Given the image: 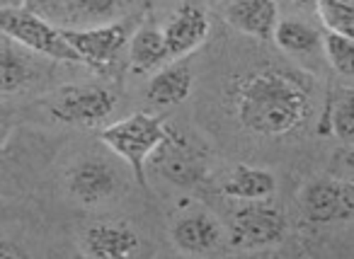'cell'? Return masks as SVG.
<instances>
[{
    "label": "cell",
    "instance_id": "obj_1",
    "mask_svg": "<svg viewBox=\"0 0 354 259\" xmlns=\"http://www.w3.org/2000/svg\"><path fill=\"white\" fill-rule=\"evenodd\" d=\"M231 104L245 131L265 138L291 136L313 112V78L304 70L257 68L231 83Z\"/></svg>",
    "mask_w": 354,
    "mask_h": 259
},
{
    "label": "cell",
    "instance_id": "obj_2",
    "mask_svg": "<svg viewBox=\"0 0 354 259\" xmlns=\"http://www.w3.org/2000/svg\"><path fill=\"white\" fill-rule=\"evenodd\" d=\"M165 133L167 124L160 117L148 112H136L104 126L100 131V138L114 155L127 162L133 180L141 186H146V165L151 162L153 153L158 151Z\"/></svg>",
    "mask_w": 354,
    "mask_h": 259
},
{
    "label": "cell",
    "instance_id": "obj_3",
    "mask_svg": "<svg viewBox=\"0 0 354 259\" xmlns=\"http://www.w3.org/2000/svg\"><path fill=\"white\" fill-rule=\"evenodd\" d=\"M0 32L15 39L32 54L46 56V59L61 61V64H83L73 46L66 41L64 32L25 6L0 8Z\"/></svg>",
    "mask_w": 354,
    "mask_h": 259
},
{
    "label": "cell",
    "instance_id": "obj_4",
    "mask_svg": "<svg viewBox=\"0 0 354 259\" xmlns=\"http://www.w3.org/2000/svg\"><path fill=\"white\" fill-rule=\"evenodd\" d=\"M138 3L141 0H27L25 8L59 30H85L122 22Z\"/></svg>",
    "mask_w": 354,
    "mask_h": 259
},
{
    "label": "cell",
    "instance_id": "obj_5",
    "mask_svg": "<svg viewBox=\"0 0 354 259\" xmlns=\"http://www.w3.org/2000/svg\"><path fill=\"white\" fill-rule=\"evenodd\" d=\"M46 109L61 124L100 126L117 109V95L104 85H64L46 97Z\"/></svg>",
    "mask_w": 354,
    "mask_h": 259
},
{
    "label": "cell",
    "instance_id": "obj_6",
    "mask_svg": "<svg viewBox=\"0 0 354 259\" xmlns=\"http://www.w3.org/2000/svg\"><path fill=\"white\" fill-rule=\"evenodd\" d=\"M286 218L279 206L262 201H243L231 215L228 225V242L236 249H262L284 240Z\"/></svg>",
    "mask_w": 354,
    "mask_h": 259
},
{
    "label": "cell",
    "instance_id": "obj_7",
    "mask_svg": "<svg viewBox=\"0 0 354 259\" xmlns=\"http://www.w3.org/2000/svg\"><path fill=\"white\" fill-rule=\"evenodd\" d=\"M151 162L156 170L165 177L167 182L177 186H199L207 180V157H204L202 148L185 133L175 131L167 126V133L158 151L153 153Z\"/></svg>",
    "mask_w": 354,
    "mask_h": 259
},
{
    "label": "cell",
    "instance_id": "obj_8",
    "mask_svg": "<svg viewBox=\"0 0 354 259\" xmlns=\"http://www.w3.org/2000/svg\"><path fill=\"white\" fill-rule=\"evenodd\" d=\"M83 64L95 70H107L119 61L124 46H129V30L124 22L85 27V30H61Z\"/></svg>",
    "mask_w": 354,
    "mask_h": 259
},
{
    "label": "cell",
    "instance_id": "obj_9",
    "mask_svg": "<svg viewBox=\"0 0 354 259\" xmlns=\"http://www.w3.org/2000/svg\"><path fill=\"white\" fill-rule=\"evenodd\" d=\"M299 204L310 223H333L354 215L352 180H313L301 189Z\"/></svg>",
    "mask_w": 354,
    "mask_h": 259
},
{
    "label": "cell",
    "instance_id": "obj_10",
    "mask_svg": "<svg viewBox=\"0 0 354 259\" xmlns=\"http://www.w3.org/2000/svg\"><path fill=\"white\" fill-rule=\"evenodd\" d=\"M68 194L83 206H102L112 196H117L122 186V175L117 167H112L107 160L100 157H88L80 160L66 177Z\"/></svg>",
    "mask_w": 354,
    "mask_h": 259
},
{
    "label": "cell",
    "instance_id": "obj_11",
    "mask_svg": "<svg viewBox=\"0 0 354 259\" xmlns=\"http://www.w3.org/2000/svg\"><path fill=\"white\" fill-rule=\"evenodd\" d=\"M209 32H212V22H209L207 10L192 0H185L170 15V20L162 25L170 59H185L187 54L197 51L207 41Z\"/></svg>",
    "mask_w": 354,
    "mask_h": 259
},
{
    "label": "cell",
    "instance_id": "obj_12",
    "mask_svg": "<svg viewBox=\"0 0 354 259\" xmlns=\"http://www.w3.org/2000/svg\"><path fill=\"white\" fill-rule=\"evenodd\" d=\"M170 240L177 252L183 254H212L221 247L223 228L216 215L209 211H189L175 220Z\"/></svg>",
    "mask_w": 354,
    "mask_h": 259
},
{
    "label": "cell",
    "instance_id": "obj_13",
    "mask_svg": "<svg viewBox=\"0 0 354 259\" xmlns=\"http://www.w3.org/2000/svg\"><path fill=\"white\" fill-rule=\"evenodd\" d=\"M141 247V240L127 223H95L80 235V252L95 259H127Z\"/></svg>",
    "mask_w": 354,
    "mask_h": 259
},
{
    "label": "cell",
    "instance_id": "obj_14",
    "mask_svg": "<svg viewBox=\"0 0 354 259\" xmlns=\"http://www.w3.org/2000/svg\"><path fill=\"white\" fill-rule=\"evenodd\" d=\"M223 17L233 30L260 41H270L281 20L277 0H228Z\"/></svg>",
    "mask_w": 354,
    "mask_h": 259
},
{
    "label": "cell",
    "instance_id": "obj_15",
    "mask_svg": "<svg viewBox=\"0 0 354 259\" xmlns=\"http://www.w3.org/2000/svg\"><path fill=\"white\" fill-rule=\"evenodd\" d=\"M194 85V73L185 61H177V64L162 66L153 73L151 83L146 88V99L153 107H175V104H183L185 99L192 95Z\"/></svg>",
    "mask_w": 354,
    "mask_h": 259
},
{
    "label": "cell",
    "instance_id": "obj_16",
    "mask_svg": "<svg viewBox=\"0 0 354 259\" xmlns=\"http://www.w3.org/2000/svg\"><path fill=\"white\" fill-rule=\"evenodd\" d=\"M170 51L165 44V35L162 27H158L156 22H143L133 37H129V64L136 75H148L156 73L158 68L167 64Z\"/></svg>",
    "mask_w": 354,
    "mask_h": 259
},
{
    "label": "cell",
    "instance_id": "obj_17",
    "mask_svg": "<svg viewBox=\"0 0 354 259\" xmlns=\"http://www.w3.org/2000/svg\"><path fill=\"white\" fill-rule=\"evenodd\" d=\"M30 54L25 46L0 32V93L3 95L20 93L35 80L37 70Z\"/></svg>",
    "mask_w": 354,
    "mask_h": 259
},
{
    "label": "cell",
    "instance_id": "obj_18",
    "mask_svg": "<svg viewBox=\"0 0 354 259\" xmlns=\"http://www.w3.org/2000/svg\"><path fill=\"white\" fill-rule=\"evenodd\" d=\"M277 191V180L270 170L250 165H236L221 182V194L236 201L272 199Z\"/></svg>",
    "mask_w": 354,
    "mask_h": 259
},
{
    "label": "cell",
    "instance_id": "obj_19",
    "mask_svg": "<svg viewBox=\"0 0 354 259\" xmlns=\"http://www.w3.org/2000/svg\"><path fill=\"white\" fill-rule=\"evenodd\" d=\"M272 41L294 59L313 56L318 49H323V35L310 22L299 20V17H281Z\"/></svg>",
    "mask_w": 354,
    "mask_h": 259
},
{
    "label": "cell",
    "instance_id": "obj_20",
    "mask_svg": "<svg viewBox=\"0 0 354 259\" xmlns=\"http://www.w3.org/2000/svg\"><path fill=\"white\" fill-rule=\"evenodd\" d=\"M328 131L344 146H354V90L342 88L333 95L325 112Z\"/></svg>",
    "mask_w": 354,
    "mask_h": 259
},
{
    "label": "cell",
    "instance_id": "obj_21",
    "mask_svg": "<svg viewBox=\"0 0 354 259\" xmlns=\"http://www.w3.org/2000/svg\"><path fill=\"white\" fill-rule=\"evenodd\" d=\"M315 12L328 32L354 39V0H315Z\"/></svg>",
    "mask_w": 354,
    "mask_h": 259
},
{
    "label": "cell",
    "instance_id": "obj_22",
    "mask_svg": "<svg viewBox=\"0 0 354 259\" xmlns=\"http://www.w3.org/2000/svg\"><path fill=\"white\" fill-rule=\"evenodd\" d=\"M323 54L333 70L342 78L354 80V39L352 37L328 32L323 35Z\"/></svg>",
    "mask_w": 354,
    "mask_h": 259
},
{
    "label": "cell",
    "instance_id": "obj_23",
    "mask_svg": "<svg viewBox=\"0 0 354 259\" xmlns=\"http://www.w3.org/2000/svg\"><path fill=\"white\" fill-rule=\"evenodd\" d=\"M10 133H12V112L0 104V148L8 143Z\"/></svg>",
    "mask_w": 354,
    "mask_h": 259
},
{
    "label": "cell",
    "instance_id": "obj_24",
    "mask_svg": "<svg viewBox=\"0 0 354 259\" xmlns=\"http://www.w3.org/2000/svg\"><path fill=\"white\" fill-rule=\"evenodd\" d=\"M277 6L294 8L301 12H315V0H277Z\"/></svg>",
    "mask_w": 354,
    "mask_h": 259
},
{
    "label": "cell",
    "instance_id": "obj_25",
    "mask_svg": "<svg viewBox=\"0 0 354 259\" xmlns=\"http://www.w3.org/2000/svg\"><path fill=\"white\" fill-rule=\"evenodd\" d=\"M342 167L347 172V180L354 182V146H347L342 153Z\"/></svg>",
    "mask_w": 354,
    "mask_h": 259
},
{
    "label": "cell",
    "instance_id": "obj_26",
    "mask_svg": "<svg viewBox=\"0 0 354 259\" xmlns=\"http://www.w3.org/2000/svg\"><path fill=\"white\" fill-rule=\"evenodd\" d=\"M0 257H25V252H22L17 244L8 242V240L0 238Z\"/></svg>",
    "mask_w": 354,
    "mask_h": 259
},
{
    "label": "cell",
    "instance_id": "obj_27",
    "mask_svg": "<svg viewBox=\"0 0 354 259\" xmlns=\"http://www.w3.org/2000/svg\"><path fill=\"white\" fill-rule=\"evenodd\" d=\"M27 0H0V8H22Z\"/></svg>",
    "mask_w": 354,
    "mask_h": 259
}]
</instances>
